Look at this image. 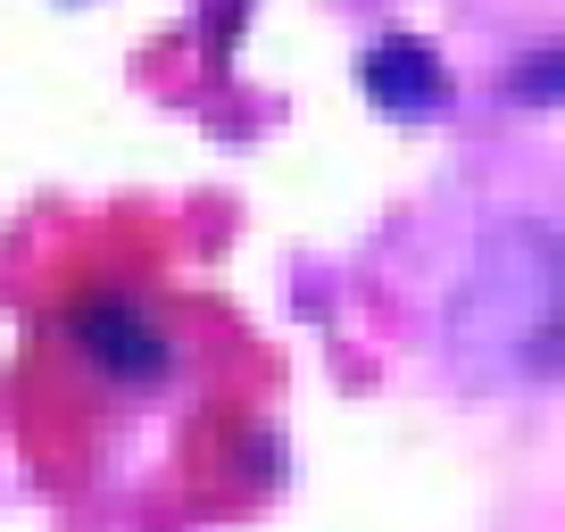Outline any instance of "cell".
<instances>
[{"label": "cell", "instance_id": "obj_3", "mask_svg": "<svg viewBox=\"0 0 565 532\" xmlns=\"http://www.w3.org/2000/svg\"><path fill=\"white\" fill-rule=\"evenodd\" d=\"M75 341H84L100 366H117V374H159L167 366V341L150 333L134 308H117V300H84L75 308Z\"/></svg>", "mask_w": 565, "mask_h": 532}, {"label": "cell", "instance_id": "obj_1", "mask_svg": "<svg viewBox=\"0 0 565 532\" xmlns=\"http://www.w3.org/2000/svg\"><path fill=\"white\" fill-rule=\"evenodd\" d=\"M449 358L475 383H541L557 366V233L499 225L449 291Z\"/></svg>", "mask_w": 565, "mask_h": 532}, {"label": "cell", "instance_id": "obj_2", "mask_svg": "<svg viewBox=\"0 0 565 532\" xmlns=\"http://www.w3.org/2000/svg\"><path fill=\"white\" fill-rule=\"evenodd\" d=\"M358 84H366V100L399 108V117H424V108H441L449 67H441V51L424 34H383V42H366V58H358Z\"/></svg>", "mask_w": 565, "mask_h": 532}, {"label": "cell", "instance_id": "obj_4", "mask_svg": "<svg viewBox=\"0 0 565 532\" xmlns=\"http://www.w3.org/2000/svg\"><path fill=\"white\" fill-rule=\"evenodd\" d=\"M524 67H532L524 75V100H548V92H557V58L541 51V58H524Z\"/></svg>", "mask_w": 565, "mask_h": 532}]
</instances>
